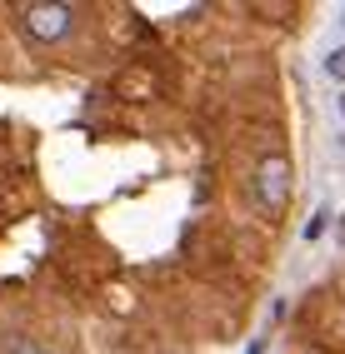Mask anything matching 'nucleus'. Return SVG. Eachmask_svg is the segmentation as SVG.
<instances>
[{
	"mask_svg": "<svg viewBox=\"0 0 345 354\" xmlns=\"http://www.w3.org/2000/svg\"><path fill=\"white\" fill-rule=\"evenodd\" d=\"M340 115H345V95H340Z\"/></svg>",
	"mask_w": 345,
	"mask_h": 354,
	"instance_id": "obj_7",
	"label": "nucleus"
},
{
	"mask_svg": "<svg viewBox=\"0 0 345 354\" xmlns=\"http://www.w3.org/2000/svg\"><path fill=\"white\" fill-rule=\"evenodd\" d=\"M245 354H265V344H250V349H245Z\"/></svg>",
	"mask_w": 345,
	"mask_h": 354,
	"instance_id": "obj_6",
	"label": "nucleus"
},
{
	"mask_svg": "<svg viewBox=\"0 0 345 354\" xmlns=\"http://www.w3.org/2000/svg\"><path fill=\"white\" fill-rule=\"evenodd\" d=\"M326 75H330V80H345V45L326 55Z\"/></svg>",
	"mask_w": 345,
	"mask_h": 354,
	"instance_id": "obj_4",
	"label": "nucleus"
},
{
	"mask_svg": "<svg viewBox=\"0 0 345 354\" xmlns=\"http://www.w3.org/2000/svg\"><path fill=\"white\" fill-rule=\"evenodd\" d=\"M6 354H51V349H40V344H30V339H10Z\"/></svg>",
	"mask_w": 345,
	"mask_h": 354,
	"instance_id": "obj_5",
	"label": "nucleus"
},
{
	"mask_svg": "<svg viewBox=\"0 0 345 354\" xmlns=\"http://www.w3.org/2000/svg\"><path fill=\"white\" fill-rule=\"evenodd\" d=\"M326 220H330V209H326V205H320V209H315V215L306 220V240H320V234H326Z\"/></svg>",
	"mask_w": 345,
	"mask_h": 354,
	"instance_id": "obj_3",
	"label": "nucleus"
},
{
	"mask_svg": "<svg viewBox=\"0 0 345 354\" xmlns=\"http://www.w3.org/2000/svg\"><path fill=\"white\" fill-rule=\"evenodd\" d=\"M20 26H26V35H30V40L55 45V40L71 35L76 10H71V6H26V10H20Z\"/></svg>",
	"mask_w": 345,
	"mask_h": 354,
	"instance_id": "obj_2",
	"label": "nucleus"
},
{
	"mask_svg": "<svg viewBox=\"0 0 345 354\" xmlns=\"http://www.w3.org/2000/svg\"><path fill=\"white\" fill-rule=\"evenodd\" d=\"M250 195H256L260 215H281L285 200H290V160L285 155H265L256 165V185H250Z\"/></svg>",
	"mask_w": 345,
	"mask_h": 354,
	"instance_id": "obj_1",
	"label": "nucleus"
}]
</instances>
